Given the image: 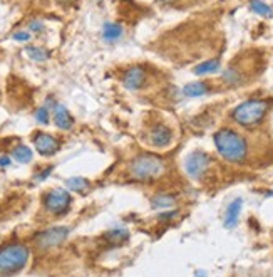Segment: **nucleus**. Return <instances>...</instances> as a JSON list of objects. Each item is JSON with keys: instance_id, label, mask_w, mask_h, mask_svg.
I'll return each mask as SVG.
<instances>
[{"instance_id": "nucleus-29", "label": "nucleus", "mask_w": 273, "mask_h": 277, "mask_svg": "<svg viewBox=\"0 0 273 277\" xmlns=\"http://www.w3.org/2000/svg\"><path fill=\"white\" fill-rule=\"evenodd\" d=\"M59 4H66V5H69V4H76L77 0H57Z\"/></svg>"}, {"instance_id": "nucleus-1", "label": "nucleus", "mask_w": 273, "mask_h": 277, "mask_svg": "<svg viewBox=\"0 0 273 277\" xmlns=\"http://www.w3.org/2000/svg\"><path fill=\"white\" fill-rule=\"evenodd\" d=\"M215 146L223 158L231 163H241L245 161L248 155V145L246 140L243 138L240 133L230 128H221L218 129L215 136H213Z\"/></svg>"}, {"instance_id": "nucleus-19", "label": "nucleus", "mask_w": 273, "mask_h": 277, "mask_svg": "<svg viewBox=\"0 0 273 277\" xmlns=\"http://www.w3.org/2000/svg\"><path fill=\"white\" fill-rule=\"evenodd\" d=\"M12 156L19 161V163H29V161L32 160L34 153H32V150L29 148V146H26V145H19L17 148H14Z\"/></svg>"}, {"instance_id": "nucleus-7", "label": "nucleus", "mask_w": 273, "mask_h": 277, "mask_svg": "<svg viewBox=\"0 0 273 277\" xmlns=\"http://www.w3.org/2000/svg\"><path fill=\"white\" fill-rule=\"evenodd\" d=\"M72 203V196L69 191L66 190H52L51 193H47L46 200H44V205L46 209L54 215H62L69 210V206Z\"/></svg>"}, {"instance_id": "nucleus-16", "label": "nucleus", "mask_w": 273, "mask_h": 277, "mask_svg": "<svg viewBox=\"0 0 273 277\" xmlns=\"http://www.w3.org/2000/svg\"><path fill=\"white\" fill-rule=\"evenodd\" d=\"M208 93V86L205 83H190L183 88V94L188 98H200Z\"/></svg>"}, {"instance_id": "nucleus-30", "label": "nucleus", "mask_w": 273, "mask_h": 277, "mask_svg": "<svg viewBox=\"0 0 273 277\" xmlns=\"http://www.w3.org/2000/svg\"><path fill=\"white\" fill-rule=\"evenodd\" d=\"M156 2H160V4H173L175 0H156Z\"/></svg>"}, {"instance_id": "nucleus-6", "label": "nucleus", "mask_w": 273, "mask_h": 277, "mask_svg": "<svg viewBox=\"0 0 273 277\" xmlns=\"http://www.w3.org/2000/svg\"><path fill=\"white\" fill-rule=\"evenodd\" d=\"M210 156L205 151H193L185 158V171L193 180H201L210 166Z\"/></svg>"}, {"instance_id": "nucleus-17", "label": "nucleus", "mask_w": 273, "mask_h": 277, "mask_svg": "<svg viewBox=\"0 0 273 277\" xmlns=\"http://www.w3.org/2000/svg\"><path fill=\"white\" fill-rule=\"evenodd\" d=\"M220 69V60L218 59H210V60H205V62L198 64L193 73L196 76H205V74H211V73H216Z\"/></svg>"}, {"instance_id": "nucleus-14", "label": "nucleus", "mask_w": 273, "mask_h": 277, "mask_svg": "<svg viewBox=\"0 0 273 277\" xmlns=\"http://www.w3.org/2000/svg\"><path fill=\"white\" fill-rule=\"evenodd\" d=\"M175 205H176V196L170 195V193H160V195H156V196H153L151 198L153 209L165 210V209H173Z\"/></svg>"}, {"instance_id": "nucleus-18", "label": "nucleus", "mask_w": 273, "mask_h": 277, "mask_svg": "<svg viewBox=\"0 0 273 277\" xmlns=\"http://www.w3.org/2000/svg\"><path fill=\"white\" fill-rule=\"evenodd\" d=\"M26 54L32 60H36V62H44V60H47L51 57V52H49L47 49L36 47V45H29V47H26Z\"/></svg>"}, {"instance_id": "nucleus-9", "label": "nucleus", "mask_w": 273, "mask_h": 277, "mask_svg": "<svg viewBox=\"0 0 273 277\" xmlns=\"http://www.w3.org/2000/svg\"><path fill=\"white\" fill-rule=\"evenodd\" d=\"M145 81H146V73L141 65H132V67H129L122 76L124 88L129 91L141 89L143 86H145Z\"/></svg>"}, {"instance_id": "nucleus-26", "label": "nucleus", "mask_w": 273, "mask_h": 277, "mask_svg": "<svg viewBox=\"0 0 273 277\" xmlns=\"http://www.w3.org/2000/svg\"><path fill=\"white\" fill-rule=\"evenodd\" d=\"M176 215H178V210H171V212H166V214H161L158 219H160V222H170L171 219H175Z\"/></svg>"}, {"instance_id": "nucleus-22", "label": "nucleus", "mask_w": 273, "mask_h": 277, "mask_svg": "<svg viewBox=\"0 0 273 277\" xmlns=\"http://www.w3.org/2000/svg\"><path fill=\"white\" fill-rule=\"evenodd\" d=\"M223 79H225L228 84H240L241 74L235 69H226L225 73H223Z\"/></svg>"}, {"instance_id": "nucleus-11", "label": "nucleus", "mask_w": 273, "mask_h": 277, "mask_svg": "<svg viewBox=\"0 0 273 277\" xmlns=\"http://www.w3.org/2000/svg\"><path fill=\"white\" fill-rule=\"evenodd\" d=\"M241 206H243V198H235L231 201L230 205L226 206V212H225V222L223 225L226 229H235L236 224H238V219H240V214H241Z\"/></svg>"}, {"instance_id": "nucleus-28", "label": "nucleus", "mask_w": 273, "mask_h": 277, "mask_svg": "<svg viewBox=\"0 0 273 277\" xmlns=\"http://www.w3.org/2000/svg\"><path fill=\"white\" fill-rule=\"evenodd\" d=\"M51 171H52V166H49L47 170H44L42 173H39V175H36V180H39V181H42L44 178H46L47 175H51Z\"/></svg>"}, {"instance_id": "nucleus-23", "label": "nucleus", "mask_w": 273, "mask_h": 277, "mask_svg": "<svg viewBox=\"0 0 273 277\" xmlns=\"http://www.w3.org/2000/svg\"><path fill=\"white\" fill-rule=\"evenodd\" d=\"M36 119H37L41 124H49V121H51V116H49V108H46V106L39 108V109L36 111Z\"/></svg>"}, {"instance_id": "nucleus-24", "label": "nucleus", "mask_w": 273, "mask_h": 277, "mask_svg": "<svg viewBox=\"0 0 273 277\" xmlns=\"http://www.w3.org/2000/svg\"><path fill=\"white\" fill-rule=\"evenodd\" d=\"M29 29L32 30V32H42L44 30V22H41V20H32L31 24H29Z\"/></svg>"}, {"instance_id": "nucleus-10", "label": "nucleus", "mask_w": 273, "mask_h": 277, "mask_svg": "<svg viewBox=\"0 0 273 277\" xmlns=\"http://www.w3.org/2000/svg\"><path fill=\"white\" fill-rule=\"evenodd\" d=\"M148 138H150L151 145L156 146V148H166L173 141V131L166 124H156L150 129Z\"/></svg>"}, {"instance_id": "nucleus-13", "label": "nucleus", "mask_w": 273, "mask_h": 277, "mask_svg": "<svg viewBox=\"0 0 273 277\" xmlns=\"http://www.w3.org/2000/svg\"><path fill=\"white\" fill-rule=\"evenodd\" d=\"M104 240H106L109 245H122L124 242L129 240V232L124 229L109 230L104 234Z\"/></svg>"}, {"instance_id": "nucleus-12", "label": "nucleus", "mask_w": 273, "mask_h": 277, "mask_svg": "<svg viewBox=\"0 0 273 277\" xmlns=\"http://www.w3.org/2000/svg\"><path fill=\"white\" fill-rule=\"evenodd\" d=\"M54 123L59 129H71L74 124V118L71 116V113L67 111V108H64L62 104H56L54 106Z\"/></svg>"}, {"instance_id": "nucleus-25", "label": "nucleus", "mask_w": 273, "mask_h": 277, "mask_svg": "<svg viewBox=\"0 0 273 277\" xmlns=\"http://www.w3.org/2000/svg\"><path fill=\"white\" fill-rule=\"evenodd\" d=\"M14 39L19 40V42H27V40L31 39V34H29V32H24V30H19V32L14 34Z\"/></svg>"}, {"instance_id": "nucleus-2", "label": "nucleus", "mask_w": 273, "mask_h": 277, "mask_svg": "<svg viewBox=\"0 0 273 277\" xmlns=\"http://www.w3.org/2000/svg\"><path fill=\"white\" fill-rule=\"evenodd\" d=\"M166 163L160 155L141 153L129 161V176L138 181H153L165 173Z\"/></svg>"}, {"instance_id": "nucleus-5", "label": "nucleus", "mask_w": 273, "mask_h": 277, "mask_svg": "<svg viewBox=\"0 0 273 277\" xmlns=\"http://www.w3.org/2000/svg\"><path fill=\"white\" fill-rule=\"evenodd\" d=\"M69 235V229L67 227H51V229L41 232L36 237V245L42 250H49L54 249V247H59L64 240L67 239Z\"/></svg>"}, {"instance_id": "nucleus-27", "label": "nucleus", "mask_w": 273, "mask_h": 277, "mask_svg": "<svg viewBox=\"0 0 273 277\" xmlns=\"http://www.w3.org/2000/svg\"><path fill=\"white\" fill-rule=\"evenodd\" d=\"M11 163H12L11 156H0V166H2V168H7V166H11Z\"/></svg>"}, {"instance_id": "nucleus-8", "label": "nucleus", "mask_w": 273, "mask_h": 277, "mask_svg": "<svg viewBox=\"0 0 273 277\" xmlns=\"http://www.w3.org/2000/svg\"><path fill=\"white\" fill-rule=\"evenodd\" d=\"M34 146H36V150L42 156H52L57 153L59 148H61V143H59V140L54 138L52 134L37 133L34 136Z\"/></svg>"}, {"instance_id": "nucleus-15", "label": "nucleus", "mask_w": 273, "mask_h": 277, "mask_svg": "<svg viewBox=\"0 0 273 277\" xmlns=\"http://www.w3.org/2000/svg\"><path fill=\"white\" fill-rule=\"evenodd\" d=\"M122 35V27L116 22H107L102 29V37L107 40V42H114Z\"/></svg>"}, {"instance_id": "nucleus-4", "label": "nucleus", "mask_w": 273, "mask_h": 277, "mask_svg": "<svg viewBox=\"0 0 273 277\" xmlns=\"http://www.w3.org/2000/svg\"><path fill=\"white\" fill-rule=\"evenodd\" d=\"M29 262V249L22 244H9L0 249V277L21 272Z\"/></svg>"}, {"instance_id": "nucleus-20", "label": "nucleus", "mask_w": 273, "mask_h": 277, "mask_svg": "<svg viewBox=\"0 0 273 277\" xmlns=\"http://www.w3.org/2000/svg\"><path fill=\"white\" fill-rule=\"evenodd\" d=\"M250 9L255 14L261 15V17H273V9L268 4L261 2V0H251V2H250Z\"/></svg>"}, {"instance_id": "nucleus-3", "label": "nucleus", "mask_w": 273, "mask_h": 277, "mask_svg": "<svg viewBox=\"0 0 273 277\" xmlns=\"http://www.w3.org/2000/svg\"><path fill=\"white\" fill-rule=\"evenodd\" d=\"M268 108H270V104L265 99H248L231 111V118L243 128L250 129L261 123L265 114L268 113Z\"/></svg>"}, {"instance_id": "nucleus-21", "label": "nucleus", "mask_w": 273, "mask_h": 277, "mask_svg": "<svg viewBox=\"0 0 273 277\" xmlns=\"http://www.w3.org/2000/svg\"><path fill=\"white\" fill-rule=\"evenodd\" d=\"M66 185L72 191H77V193H82V191H86L89 186H91V183H89L86 178H82V176H74V178H69L66 181Z\"/></svg>"}]
</instances>
